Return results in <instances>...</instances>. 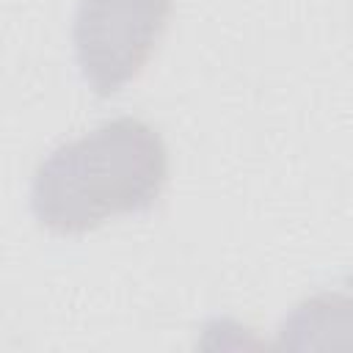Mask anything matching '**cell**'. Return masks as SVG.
<instances>
[{"label": "cell", "instance_id": "6da1fadb", "mask_svg": "<svg viewBox=\"0 0 353 353\" xmlns=\"http://www.w3.org/2000/svg\"><path fill=\"white\" fill-rule=\"evenodd\" d=\"M168 176L160 132L135 116H116L55 146L33 171L30 207L61 234H77L154 204Z\"/></svg>", "mask_w": 353, "mask_h": 353}, {"label": "cell", "instance_id": "7a4b0ae2", "mask_svg": "<svg viewBox=\"0 0 353 353\" xmlns=\"http://www.w3.org/2000/svg\"><path fill=\"white\" fill-rule=\"evenodd\" d=\"M174 0H77L72 41L83 80L113 94L149 61Z\"/></svg>", "mask_w": 353, "mask_h": 353}]
</instances>
